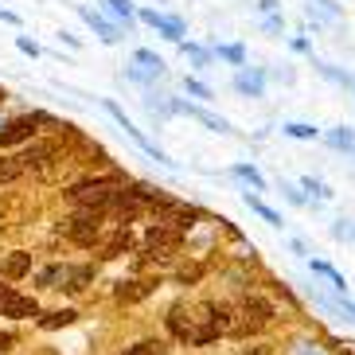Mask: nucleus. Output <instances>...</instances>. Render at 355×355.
Here are the masks:
<instances>
[{
    "mask_svg": "<svg viewBox=\"0 0 355 355\" xmlns=\"http://www.w3.org/2000/svg\"><path fill=\"white\" fill-rule=\"evenodd\" d=\"M289 133H293V137H309L313 129H309V125H289Z\"/></svg>",
    "mask_w": 355,
    "mask_h": 355,
    "instance_id": "obj_20",
    "label": "nucleus"
},
{
    "mask_svg": "<svg viewBox=\"0 0 355 355\" xmlns=\"http://www.w3.org/2000/svg\"><path fill=\"white\" fill-rule=\"evenodd\" d=\"M110 4H114L117 16H125V20H129V4H125V0H110Z\"/></svg>",
    "mask_w": 355,
    "mask_h": 355,
    "instance_id": "obj_19",
    "label": "nucleus"
},
{
    "mask_svg": "<svg viewBox=\"0 0 355 355\" xmlns=\"http://www.w3.org/2000/svg\"><path fill=\"white\" fill-rule=\"evenodd\" d=\"M117 196H121V188L110 184V180H86V184H74V188L67 191V199H71L78 211H98V215H102L105 207H114Z\"/></svg>",
    "mask_w": 355,
    "mask_h": 355,
    "instance_id": "obj_1",
    "label": "nucleus"
},
{
    "mask_svg": "<svg viewBox=\"0 0 355 355\" xmlns=\"http://www.w3.org/2000/svg\"><path fill=\"white\" fill-rule=\"evenodd\" d=\"M246 203H250V207L258 211V215H266V219H270V223H282V219H277V215H273L270 207H266V203H258V199H246Z\"/></svg>",
    "mask_w": 355,
    "mask_h": 355,
    "instance_id": "obj_17",
    "label": "nucleus"
},
{
    "mask_svg": "<svg viewBox=\"0 0 355 355\" xmlns=\"http://www.w3.org/2000/svg\"><path fill=\"white\" fill-rule=\"evenodd\" d=\"M148 289H153L148 282H121V285L114 289V297H117L121 304H133V301H141V297H148Z\"/></svg>",
    "mask_w": 355,
    "mask_h": 355,
    "instance_id": "obj_7",
    "label": "nucleus"
},
{
    "mask_svg": "<svg viewBox=\"0 0 355 355\" xmlns=\"http://www.w3.org/2000/svg\"><path fill=\"white\" fill-rule=\"evenodd\" d=\"M43 328H67V324H74V313L71 309H59V313H51V316H43Z\"/></svg>",
    "mask_w": 355,
    "mask_h": 355,
    "instance_id": "obj_13",
    "label": "nucleus"
},
{
    "mask_svg": "<svg viewBox=\"0 0 355 355\" xmlns=\"http://www.w3.org/2000/svg\"><path fill=\"white\" fill-rule=\"evenodd\" d=\"M168 328H172L180 340H191V332H196V316H191L188 309H172V313H168Z\"/></svg>",
    "mask_w": 355,
    "mask_h": 355,
    "instance_id": "obj_6",
    "label": "nucleus"
},
{
    "mask_svg": "<svg viewBox=\"0 0 355 355\" xmlns=\"http://www.w3.org/2000/svg\"><path fill=\"white\" fill-rule=\"evenodd\" d=\"M0 316H40V304L32 297H20L16 289H0Z\"/></svg>",
    "mask_w": 355,
    "mask_h": 355,
    "instance_id": "obj_4",
    "label": "nucleus"
},
{
    "mask_svg": "<svg viewBox=\"0 0 355 355\" xmlns=\"http://www.w3.org/2000/svg\"><path fill=\"white\" fill-rule=\"evenodd\" d=\"M28 270H32V254H12V258L4 261V277H12V282L24 277Z\"/></svg>",
    "mask_w": 355,
    "mask_h": 355,
    "instance_id": "obj_10",
    "label": "nucleus"
},
{
    "mask_svg": "<svg viewBox=\"0 0 355 355\" xmlns=\"http://www.w3.org/2000/svg\"><path fill=\"white\" fill-rule=\"evenodd\" d=\"M242 313L250 316V320H258V324H266L273 316V309L266 301H261V297H246V304H242Z\"/></svg>",
    "mask_w": 355,
    "mask_h": 355,
    "instance_id": "obj_9",
    "label": "nucleus"
},
{
    "mask_svg": "<svg viewBox=\"0 0 355 355\" xmlns=\"http://www.w3.org/2000/svg\"><path fill=\"white\" fill-rule=\"evenodd\" d=\"M67 230V239L78 242V246H90V242L98 239V230H102V215L98 211H78L71 223H63Z\"/></svg>",
    "mask_w": 355,
    "mask_h": 355,
    "instance_id": "obj_2",
    "label": "nucleus"
},
{
    "mask_svg": "<svg viewBox=\"0 0 355 355\" xmlns=\"http://www.w3.org/2000/svg\"><path fill=\"white\" fill-rule=\"evenodd\" d=\"M35 125H55L47 114H32V117H16L0 129V145H20V141H32Z\"/></svg>",
    "mask_w": 355,
    "mask_h": 355,
    "instance_id": "obj_3",
    "label": "nucleus"
},
{
    "mask_svg": "<svg viewBox=\"0 0 355 355\" xmlns=\"http://www.w3.org/2000/svg\"><path fill=\"white\" fill-rule=\"evenodd\" d=\"M90 277H94V270H90V266H83V270H71V277H67V289H71V293H83Z\"/></svg>",
    "mask_w": 355,
    "mask_h": 355,
    "instance_id": "obj_12",
    "label": "nucleus"
},
{
    "mask_svg": "<svg viewBox=\"0 0 355 355\" xmlns=\"http://www.w3.org/2000/svg\"><path fill=\"white\" fill-rule=\"evenodd\" d=\"M83 16H86V24H94L98 32H102V40H105V43H114V40H117V32H114V28H110V24H102V20H98V16H94L90 8H86Z\"/></svg>",
    "mask_w": 355,
    "mask_h": 355,
    "instance_id": "obj_16",
    "label": "nucleus"
},
{
    "mask_svg": "<svg viewBox=\"0 0 355 355\" xmlns=\"http://www.w3.org/2000/svg\"><path fill=\"white\" fill-rule=\"evenodd\" d=\"M199 277V266H184V270H180V282H196Z\"/></svg>",
    "mask_w": 355,
    "mask_h": 355,
    "instance_id": "obj_18",
    "label": "nucleus"
},
{
    "mask_svg": "<svg viewBox=\"0 0 355 355\" xmlns=\"http://www.w3.org/2000/svg\"><path fill=\"white\" fill-rule=\"evenodd\" d=\"M67 277H71V270H63V266H51V270L40 273V285H47V289H51L55 282H67Z\"/></svg>",
    "mask_w": 355,
    "mask_h": 355,
    "instance_id": "obj_14",
    "label": "nucleus"
},
{
    "mask_svg": "<svg viewBox=\"0 0 355 355\" xmlns=\"http://www.w3.org/2000/svg\"><path fill=\"white\" fill-rule=\"evenodd\" d=\"M0 98H4V94H0Z\"/></svg>",
    "mask_w": 355,
    "mask_h": 355,
    "instance_id": "obj_23",
    "label": "nucleus"
},
{
    "mask_svg": "<svg viewBox=\"0 0 355 355\" xmlns=\"http://www.w3.org/2000/svg\"><path fill=\"white\" fill-rule=\"evenodd\" d=\"M24 157V168H43L47 160H55V141H35L20 153Z\"/></svg>",
    "mask_w": 355,
    "mask_h": 355,
    "instance_id": "obj_5",
    "label": "nucleus"
},
{
    "mask_svg": "<svg viewBox=\"0 0 355 355\" xmlns=\"http://www.w3.org/2000/svg\"><path fill=\"white\" fill-rule=\"evenodd\" d=\"M129 246H133V234H129V227H121L114 239L105 242V258H117V254H125Z\"/></svg>",
    "mask_w": 355,
    "mask_h": 355,
    "instance_id": "obj_11",
    "label": "nucleus"
},
{
    "mask_svg": "<svg viewBox=\"0 0 355 355\" xmlns=\"http://www.w3.org/2000/svg\"><path fill=\"white\" fill-rule=\"evenodd\" d=\"M246 355H266V347H254V352H246Z\"/></svg>",
    "mask_w": 355,
    "mask_h": 355,
    "instance_id": "obj_21",
    "label": "nucleus"
},
{
    "mask_svg": "<svg viewBox=\"0 0 355 355\" xmlns=\"http://www.w3.org/2000/svg\"><path fill=\"white\" fill-rule=\"evenodd\" d=\"M28 168H24V157H4L0 160V188L4 184H12V180H20Z\"/></svg>",
    "mask_w": 355,
    "mask_h": 355,
    "instance_id": "obj_8",
    "label": "nucleus"
},
{
    "mask_svg": "<svg viewBox=\"0 0 355 355\" xmlns=\"http://www.w3.org/2000/svg\"><path fill=\"white\" fill-rule=\"evenodd\" d=\"M125 355H164V344L160 340H145V344H133Z\"/></svg>",
    "mask_w": 355,
    "mask_h": 355,
    "instance_id": "obj_15",
    "label": "nucleus"
},
{
    "mask_svg": "<svg viewBox=\"0 0 355 355\" xmlns=\"http://www.w3.org/2000/svg\"><path fill=\"white\" fill-rule=\"evenodd\" d=\"M12 344V340H8V336H0V347H8Z\"/></svg>",
    "mask_w": 355,
    "mask_h": 355,
    "instance_id": "obj_22",
    "label": "nucleus"
}]
</instances>
